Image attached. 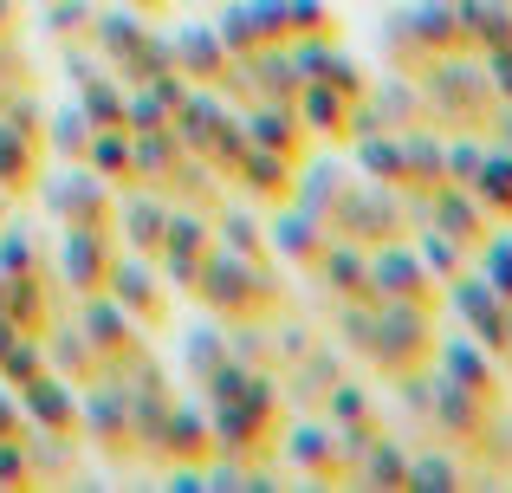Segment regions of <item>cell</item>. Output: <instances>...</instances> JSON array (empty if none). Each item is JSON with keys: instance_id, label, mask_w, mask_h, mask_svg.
Wrapping results in <instances>:
<instances>
[{"instance_id": "1", "label": "cell", "mask_w": 512, "mask_h": 493, "mask_svg": "<svg viewBox=\"0 0 512 493\" xmlns=\"http://www.w3.org/2000/svg\"><path fill=\"white\" fill-rule=\"evenodd\" d=\"M474 189L487 195L493 208H512V156H480V176Z\"/></svg>"}, {"instance_id": "2", "label": "cell", "mask_w": 512, "mask_h": 493, "mask_svg": "<svg viewBox=\"0 0 512 493\" xmlns=\"http://www.w3.org/2000/svg\"><path fill=\"white\" fill-rule=\"evenodd\" d=\"M448 383H461V390H487V364H480V351H467V344H448Z\"/></svg>"}, {"instance_id": "3", "label": "cell", "mask_w": 512, "mask_h": 493, "mask_svg": "<svg viewBox=\"0 0 512 493\" xmlns=\"http://www.w3.org/2000/svg\"><path fill=\"white\" fill-rule=\"evenodd\" d=\"M487 286H493V292H500V299L512 305V241H500V247L487 253Z\"/></svg>"}, {"instance_id": "4", "label": "cell", "mask_w": 512, "mask_h": 493, "mask_svg": "<svg viewBox=\"0 0 512 493\" xmlns=\"http://www.w3.org/2000/svg\"><path fill=\"white\" fill-rule=\"evenodd\" d=\"M415 273H422V266H415V253H389V260H383V286H389V292L415 286Z\"/></svg>"}, {"instance_id": "5", "label": "cell", "mask_w": 512, "mask_h": 493, "mask_svg": "<svg viewBox=\"0 0 512 493\" xmlns=\"http://www.w3.org/2000/svg\"><path fill=\"white\" fill-rule=\"evenodd\" d=\"M409 487H461V481H454L448 461H415V468H409Z\"/></svg>"}, {"instance_id": "6", "label": "cell", "mask_w": 512, "mask_h": 493, "mask_svg": "<svg viewBox=\"0 0 512 493\" xmlns=\"http://www.w3.org/2000/svg\"><path fill=\"white\" fill-rule=\"evenodd\" d=\"M441 228L448 234H474V208L467 202H441Z\"/></svg>"}, {"instance_id": "7", "label": "cell", "mask_w": 512, "mask_h": 493, "mask_svg": "<svg viewBox=\"0 0 512 493\" xmlns=\"http://www.w3.org/2000/svg\"><path fill=\"white\" fill-rule=\"evenodd\" d=\"M331 279H338V286H350V279H363V260H350V253H338V260H331Z\"/></svg>"}, {"instance_id": "8", "label": "cell", "mask_w": 512, "mask_h": 493, "mask_svg": "<svg viewBox=\"0 0 512 493\" xmlns=\"http://www.w3.org/2000/svg\"><path fill=\"white\" fill-rule=\"evenodd\" d=\"M130 221H137V234H150V241H163V215H156V208H137Z\"/></svg>"}, {"instance_id": "9", "label": "cell", "mask_w": 512, "mask_h": 493, "mask_svg": "<svg viewBox=\"0 0 512 493\" xmlns=\"http://www.w3.org/2000/svg\"><path fill=\"white\" fill-rule=\"evenodd\" d=\"M506 344H512V312H506Z\"/></svg>"}]
</instances>
